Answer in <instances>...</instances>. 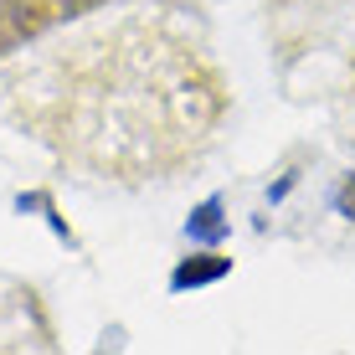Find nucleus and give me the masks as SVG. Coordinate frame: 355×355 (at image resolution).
I'll return each mask as SVG.
<instances>
[{"instance_id": "nucleus-1", "label": "nucleus", "mask_w": 355, "mask_h": 355, "mask_svg": "<svg viewBox=\"0 0 355 355\" xmlns=\"http://www.w3.org/2000/svg\"><path fill=\"white\" fill-rule=\"evenodd\" d=\"M21 119L62 160L114 180L186 165L222 119L201 46L155 21H114L46 46L6 83Z\"/></svg>"}, {"instance_id": "nucleus-2", "label": "nucleus", "mask_w": 355, "mask_h": 355, "mask_svg": "<svg viewBox=\"0 0 355 355\" xmlns=\"http://www.w3.org/2000/svg\"><path fill=\"white\" fill-rule=\"evenodd\" d=\"M345 206H350V211H355V186H345Z\"/></svg>"}]
</instances>
